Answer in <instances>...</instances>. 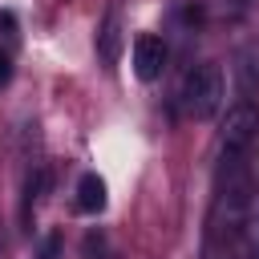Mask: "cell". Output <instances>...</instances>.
I'll return each mask as SVG.
<instances>
[{"label":"cell","mask_w":259,"mask_h":259,"mask_svg":"<svg viewBox=\"0 0 259 259\" xmlns=\"http://www.w3.org/2000/svg\"><path fill=\"white\" fill-rule=\"evenodd\" d=\"M223 97H227V81H223V65H219V61H202V65H194V69L182 77L178 101H182V113H186V117L210 121V117L223 109Z\"/></svg>","instance_id":"cell-1"},{"label":"cell","mask_w":259,"mask_h":259,"mask_svg":"<svg viewBox=\"0 0 259 259\" xmlns=\"http://www.w3.org/2000/svg\"><path fill=\"white\" fill-rule=\"evenodd\" d=\"M255 142H259V105L255 101L231 105L227 109V121H223V138H219L223 166H247Z\"/></svg>","instance_id":"cell-2"},{"label":"cell","mask_w":259,"mask_h":259,"mask_svg":"<svg viewBox=\"0 0 259 259\" xmlns=\"http://www.w3.org/2000/svg\"><path fill=\"white\" fill-rule=\"evenodd\" d=\"M166 69V40L154 32H142L134 40V77L138 81H158Z\"/></svg>","instance_id":"cell-3"},{"label":"cell","mask_w":259,"mask_h":259,"mask_svg":"<svg viewBox=\"0 0 259 259\" xmlns=\"http://www.w3.org/2000/svg\"><path fill=\"white\" fill-rule=\"evenodd\" d=\"M77 210L81 214L105 210V178L101 174H81V182H77Z\"/></svg>","instance_id":"cell-4"},{"label":"cell","mask_w":259,"mask_h":259,"mask_svg":"<svg viewBox=\"0 0 259 259\" xmlns=\"http://www.w3.org/2000/svg\"><path fill=\"white\" fill-rule=\"evenodd\" d=\"M117 53H121V20L117 12H105V24L97 32V57L105 65H117Z\"/></svg>","instance_id":"cell-5"},{"label":"cell","mask_w":259,"mask_h":259,"mask_svg":"<svg viewBox=\"0 0 259 259\" xmlns=\"http://www.w3.org/2000/svg\"><path fill=\"white\" fill-rule=\"evenodd\" d=\"M45 182H49V174H45V170H32V174H28V182H24V219H28V210L40 202Z\"/></svg>","instance_id":"cell-6"},{"label":"cell","mask_w":259,"mask_h":259,"mask_svg":"<svg viewBox=\"0 0 259 259\" xmlns=\"http://www.w3.org/2000/svg\"><path fill=\"white\" fill-rule=\"evenodd\" d=\"M81 247H85V259H109V243H105L101 231H89Z\"/></svg>","instance_id":"cell-7"},{"label":"cell","mask_w":259,"mask_h":259,"mask_svg":"<svg viewBox=\"0 0 259 259\" xmlns=\"http://www.w3.org/2000/svg\"><path fill=\"white\" fill-rule=\"evenodd\" d=\"M32 259H61V235H45L36 243V255Z\"/></svg>","instance_id":"cell-8"},{"label":"cell","mask_w":259,"mask_h":259,"mask_svg":"<svg viewBox=\"0 0 259 259\" xmlns=\"http://www.w3.org/2000/svg\"><path fill=\"white\" fill-rule=\"evenodd\" d=\"M8 77H12V61L8 53H0V85H8Z\"/></svg>","instance_id":"cell-9"}]
</instances>
